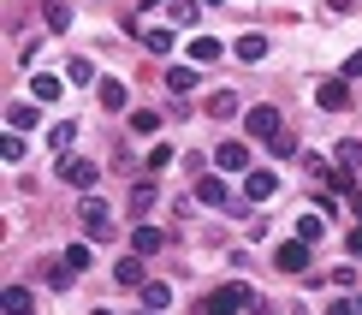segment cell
<instances>
[{"label": "cell", "mask_w": 362, "mask_h": 315, "mask_svg": "<svg viewBox=\"0 0 362 315\" xmlns=\"http://www.w3.org/2000/svg\"><path fill=\"white\" fill-rule=\"evenodd\" d=\"M6 125H12V131H30V125H36V108H30V101H12V108H6Z\"/></svg>", "instance_id": "d6986e66"}, {"label": "cell", "mask_w": 362, "mask_h": 315, "mask_svg": "<svg viewBox=\"0 0 362 315\" xmlns=\"http://www.w3.org/2000/svg\"><path fill=\"white\" fill-rule=\"evenodd\" d=\"M59 262H66L71 274H78V268H89V244H71V250H66V256H59Z\"/></svg>", "instance_id": "83f0119b"}, {"label": "cell", "mask_w": 362, "mask_h": 315, "mask_svg": "<svg viewBox=\"0 0 362 315\" xmlns=\"http://www.w3.org/2000/svg\"><path fill=\"white\" fill-rule=\"evenodd\" d=\"M59 178H66V185H78V190H89V185H95V161H66Z\"/></svg>", "instance_id": "30bf717a"}, {"label": "cell", "mask_w": 362, "mask_h": 315, "mask_svg": "<svg viewBox=\"0 0 362 315\" xmlns=\"http://www.w3.org/2000/svg\"><path fill=\"white\" fill-rule=\"evenodd\" d=\"M71 137H78V125H54L48 131V149H71Z\"/></svg>", "instance_id": "4316f807"}, {"label": "cell", "mask_w": 362, "mask_h": 315, "mask_svg": "<svg viewBox=\"0 0 362 315\" xmlns=\"http://www.w3.org/2000/svg\"><path fill=\"white\" fill-rule=\"evenodd\" d=\"M274 268H279V274H309V244H303V238H291V244H279Z\"/></svg>", "instance_id": "3957f363"}, {"label": "cell", "mask_w": 362, "mask_h": 315, "mask_svg": "<svg viewBox=\"0 0 362 315\" xmlns=\"http://www.w3.org/2000/svg\"><path fill=\"white\" fill-rule=\"evenodd\" d=\"M315 101H321V108H344V101H351V84H344V78H327L321 89H315Z\"/></svg>", "instance_id": "9c48e42d"}, {"label": "cell", "mask_w": 362, "mask_h": 315, "mask_svg": "<svg viewBox=\"0 0 362 315\" xmlns=\"http://www.w3.org/2000/svg\"><path fill=\"white\" fill-rule=\"evenodd\" d=\"M190 84H196V78H190V66H173V71H167V89H173V96H185Z\"/></svg>", "instance_id": "cb8c5ba5"}, {"label": "cell", "mask_w": 362, "mask_h": 315, "mask_svg": "<svg viewBox=\"0 0 362 315\" xmlns=\"http://www.w3.org/2000/svg\"><path fill=\"white\" fill-rule=\"evenodd\" d=\"M113 280H119V286H148V280H143V256H125L113 268Z\"/></svg>", "instance_id": "5bb4252c"}, {"label": "cell", "mask_w": 362, "mask_h": 315, "mask_svg": "<svg viewBox=\"0 0 362 315\" xmlns=\"http://www.w3.org/2000/svg\"><path fill=\"white\" fill-rule=\"evenodd\" d=\"M0 155H6V161H24V137H18V131H12V137L0 143Z\"/></svg>", "instance_id": "f1b7e54d"}, {"label": "cell", "mask_w": 362, "mask_h": 315, "mask_svg": "<svg viewBox=\"0 0 362 315\" xmlns=\"http://www.w3.org/2000/svg\"><path fill=\"white\" fill-rule=\"evenodd\" d=\"M0 309H6V315H30L36 304H30V292H24V286H6V292H0Z\"/></svg>", "instance_id": "4fadbf2b"}, {"label": "cell", "mask_w": 362, "mask_h": 315, "mask_svg": "<svg viewBox=\"0 0 362 315\" xmlns=\"http://www.w3.org/2000/svg\"><path fill=\"white\" fill-rule=\"evenodd\" d=\"M214 161H220L226 173H250V143H220Z\"/></svg>", "instance_id": "5b68a950"}, {"label": "cell", "mask_w": 362, "mask_h": 315, "mask_svg": "<svg viewBox=\"0 0 362 315\" xmlns=\"http://www.w3.org/2000/svg\"><path fill=\"white\" fill-rule=\"evenodd\" d=\"M344 78H362V54H351V59H344Z\"/></svg>", "instance_id": "4dcf8cb0"}, {"label": "cell", "mask_w": 362, "mask_h": 315, "mask_svg": "<svg viewBox=\"0 0 362 315\" xmlns=\"http://www.w3.org/2000/svg\"><path fill=\"white\" fill-rule=\"evenodd\" d=\"M351 256H362V227H356V232H351Z\"/></svg>", "instance_id": "1f68e13d"}, {"label": "cell", "mask_w": 362, "mask_h": 315, "mask_svg": "<svg viewBox=\"0 0 362 315\" xmlns=\"http://www.w3.org/2000/svg\"><path fill=\"white\" fill-rule=\"evenodd\" d=\"M42 280H48V286H59V292H66V286H71V268H66V262H54V268H42Z\"/></svg>", "instance_id": "d4e9b609"}, {"label": "cell", "mask_w": 362, "mask_h": 315, "mask_svg": "<svg viewBox=\"0 0 362 315\" xmlns=\"http://www.w3.org/2000/svg\"><path fill=\"white\" fill-rule=\"evenodd\" d=\"M250 137L274 143L279 137V108H250Z\"/></svg>", "instance_id": "277c9868"}, {"label": "cell", "mask_w": 362, "mask_h": 315, "mask_svg": "<svg viewBox=\"0 0 362 315\" xmlns=\"http://www.w3.org/2000/svg\"><path fill=\"white\" fill-rule=\"evenodd\" d=\"M131 208H137V214H148V208H155V185H137V190H131Z\"/></svg>", "instance_id": "484cf974"}, {"label": "cell", "mask_w": 362, "mask_h": 315, "mask_svg": "<svg viewBox=\"0 0 362 315\" xmlns=\"http://www.w3.org/2000/svg\"><path fill=\"white\" fill-rule=\"evenodd\" d=\"M333 6H339V12H351V6H356V0H333Z\"/></svg>", "instance_id": "d6a6232c"}, {"label": "cell", "mask_w": 362, "mask_h": 315, "mask_svg": "<svg viewBox=\"0 0 362 315\" xmlns=\"http://www.w3.org/2000/svg\"><path fill=\"white\" fill-rule=\"evenodd\" d=\"M238 59H244V66H255V59H267V36H262V30L238 36Z\"/></svg>", "instance_id": "7c38bea8"}, {"label": "cell", "mask_w": 362, "mask_h": 315, "mask_svg": "<svg viewBox=\"0 0 362 315\" xmlns=\"http://www.w3.org/2000/svg\"><path fill=\"white\" fill-rule=\"evenodd\" d=\"M208 113H214V119H232V113H238V96H232V89H220V96H208Z\"/></svg>", "instance_id": "ffe728a7"}, {"label": "cell", "mask_w": 362, "mask_h": 315, "mask_svg": "<svg viewBox=\"0 0 362 315\" xmlns=\"http://www.w3.org/2000/svg\"><path fill=\"white\" fill-rule=\"evenodd\" d=\"M238 309H255V292H250V286H220V292L202 304V315H238Z\"/></svg>", "instance_id": "6da1fadb"}, {"label": "cell", "mask_w": 362, "mask_h": 315, "mask_svg": "<svg viewBox=\"0 0 362 315\" xmlns=\"http://www.w3.org/2000/svg\"><path fill=\"white\" fill-rule=\"evenodd\" d=\"M95 315H113V309H95Z\"/></svg>", "instance_id": "e575fe53"}, {"label": "cell", "mask_w": 362, "mask_h": 315, "mask_svg": "<svg viewBox=\"0 0 362 315\" xmlns=\"http://www.w3.org/2000/svg\"><path fill=\"white\" fill-rule=\"evenodd\" d=\"M220 54H226V48H220L214 36H196V42H190V59H196V66H214Z\"/></svg>", "instance_id": "9a60e30c"}, {"label": "cell", "mask_w": 362, "mask_h": 315, "mask_svg": "<svg viewBox=\"0 0 362 315\" xmlns=\"http://www.w3.org/2000/svg\"><path fill=\"white\" fill-rule=\"evenodd\" d=\"M173 18L196 30V18H202V6H196V0H173Z\"/></svg>", "instance_id": "603a6c76"}, {"label": "cell", "mask_w": 362, "mask_h": 315, "mask_svg": "<svg viewBox=\"0 0 362 315\" xmlns=\"http://www.w3.org/2000/svg\"><path fill=\"white\" fill-rule=\"evenodd\" d=\"M131 131H137V137H155V131H160V119L148 113V108H137V113H131Z\"/></svg>", "instance_id": "44dd1931"}, {"label": "cell", "mask_w": 362, "mask_h": 315, "mask_svg": "<svg viewBox=\"0 0 362 315\" xmlns=\"http://www.w3.org/2000/svg\"><path fill=\"white\" fill-rule=\"evenodd\" d=\"M160 244H167V232H160V227H137V232H131V256H155Z\"/></svg>", "instance_id": "8992f818"}, {"label": "cell", "mask_w": 362, "mask_h": 315, "mask_svg": "<svg viewBox=\"0 0 362 315\" xmlns=\"http://www.w3.org/2000/svg\"><path fill=\"white\" fill-rule=\"evenodd\" d=\"M208 6H226V0H208Z\"/></svg>", "instance_id": "836d02e7"}, {"label": "cell", "mask_w": 362, "mask_h": 315, "mask_svg": "<svg viewBox=\"0 0 362 315\" xmlns=\"http://www.w3.org/2000/svg\"><path fill=\"white\" fill-rule=\"evenodd\" d=\"M327 315H362V304H344V297H333V304H327Z\"/></svg>", "instance_id": "f546056e"}, {"label": "cell", "mask_w": 362, "mask_h": 315, "mask_svg": "<svg viewBox=\"0 0 362 315\" xmlns=\"http://www.w3.org/2000/svg\"><path fill=\"white\" fill-rule=\"evenodd\" d=\"M196 202L220 208V202H226V178H214V173H202V178H196Z\"/></svg>", "instance_id": "8fae6325"}, {"label": "cell", "mask_w": 362, "mask_h": 315, "mask_svg": "<svg viewBox=\"0 0 362 315\" xmlns=\"http://www.w3.org/2000/svg\"><path fill=\"white\" fill-rule=\"evenodd\" d=\"M101 108H107V113H125V108H131V89L119 84V78H101Z\"/></svg>", "instance_id": "52a82bcc"}, {"label": "cell", "mask_w": 362, "mask_h": 315, "mask_svg": "<svg viewBox=\"0 0 362 315\" xmlns=\"http://www.w3.org/2000/svg\"><path fill=\"white\" fill-rule=\"evenodd\" d=\"M143 304H148V309H167V304H173V286H167V280H148V286H143Z\"/></svg>", "instance_id": "ac0fdd59"}, {"label": "cell", "mask_w": 362, "mask_h": 315, "mask_svg": "<svg viewBox=\"0 0 362 315\" xmlns=\"http://www.w3.org/2000/svg\"><path fill=\"white\" fill-rule=\"evenodd\" d=\"M48 6H59V0H48Z\"/></svg>", "instance_id": "d590c367"}, {"label": "cell", "mask_w": 362, "mask_h": 315, "mask_svg": "<svg viewBox=\"0 0 362 315\" xmlns=\"http://www.w3.org/2000/svg\"><path fill=\"white\" fill-rule=\"evenodd\" d=\"M78 220H83V232H89V244H107V238H113V220H107V202H95V197H89V202L78 208Z\"/></svg>", "instance_id": "7a4b0ae2"}, {"label": "cell", "mask_w": 362, "mask_h": 315, "mask_svg": "<svg viewBox=\"0 0 362 315\" xmlns=\"http://www.w3.org/2000/svg\"><path fill=\"white\" fill-rule=\"evenodd\" d=\"M30 89H36V101H59V89H66V84H59L54 71H36V78H30Z\"/></svg>", "instance_id": "2e32d148"}, {"label": "cell", "mask_w": 362, "mask_h": 315, "mask_svg": "<svg viewBox=\"0 0 362 315\" xmlns=\"http://www.w3.org/2000/svg\"><path fill=\"white\" fill-rule=\"evenodd\" d=\"M137 36H143V48H148V54H173V42H178L173 30H137Z\"/></svg>", "instance_id": "e0dca14e"}, {"label": "cell", "mask_w": 362, "mask_h": 315, "mask_svg": "<svg viewBox=\"0 0 362 315\" xmlns=\"http://www.w3.org/2000/svg\"><path fill=\"white\" fill-rule=\"evenodd\" d=\"M321 232H327V220H321V214H303V220H297V238H303V244H315Z\"/></svg>", "instance_id": "7402d4cb"}, {"label": "cell", "mask_w": 362, "mask_h": 315, "mask_svg": "<svg viewBox=\"0 0 362 315\" xmlns=\"http://www.w3.org/2000/svg\"><path fill=\"white\" fill-rule=\"evenodd\" d=\"M274 190H279V173H250V178H244V197H250V202H267Z\"/></svg>", "instance_id": "ba28073f"}]
</instances>
